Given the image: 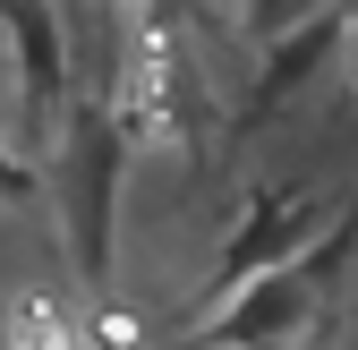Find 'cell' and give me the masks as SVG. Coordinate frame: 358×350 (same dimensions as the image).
I'll return each instance as SVG.
<instances>
[{
	"instance_id": "cell-1",
	"label": "cell",
	"mask_w": 358,
	"mask_h": 350,
	"mask_svg": "<svg viewBox=\"0 0 358 350\" xmlns=\"http://www.w3.org/2000/svg\"><path fill=\"white\" fill-rule=\"evenodd\" d=\"M128 171H137V137L120 128V111L103 94H85L69 137L43 162V197H52V223L77 256V290L111 299V248H120V205H128Z\"/></svg>"
},
{
	"instance_id": "cell-2",
	"label": "cell",
	"mask_w": 358,
	"mask_h": 350,
	"mask_svg": "<svg viewBox=\"0 0 358 350\" xmlns=\"http://www.w3.org/2000/svg\"><path fill=\"white\" fill-rule=\"evenodd\" d=\"M0 69H9V111L17 146L34 162H52V146L77 120V34L60 0H0Z\"/></svg>"
},
{
	"instance_id": "cell-3",
	"label": "cell",
	"mask_w": 358,
	"mask_h": 350,
	"mask_svg": "<svg viewBox=\"0 0 358 350\" xmlns=\"http://www.w3.org/2000/svg\"><path fill=\"white\" fill-rule=\"evenodd\" d=\"M333 223H341V188H324V180H273V188H256L248 214L222 231L213 274L196 282V308H213L222 290H239V282L273 274V265H299Z\"/></svg>"
},
{
	"instance_id": "cell-4",
	"label": "cell",
	"mask_w": 358,
	"mask_h": 350,
	"mask_svg": "<svg viewBox=\"0 0 358 350\" xmlns=\"http://www.w3.org/2000/svg\"><path fill=\"white\" fill-rule=\"evenodd\" d=\"M316 316H324V282L299 256V265H273L239 290H222L196 325V350H299L316 333Z\"/></svg>"
},
{
	"instance_id": "cell-5",
	"label": "cell",
	"mask_w": 358,
	"mask_h": 350,
	"mask_svg": "<svg viewBox=\"0 0 358 350\" xmlns=\"http://www.w3.org/2000/svg\"><path fill=\"white\" fill-rule=\"evenodd\" d=\"M350 26H358V9H350V0H333L324 18H307V26H290L282 43H264V52H256V77H248V103H239V128L282 120V111L307 94V85H316V77L341 60Z\"/></svg>"
},
{
	"instance_id": "cell-6",
	"label": "cell",
	"mask_w": 358,
	"mask_h": 350,
	"mask_svg": "<svg viewBox=\"0 0 358 350\" xmlns=\"http://www.w3.org/2000/svg\"><path fill=\"white\" fill-rule=\"evenodd\" d=\"M94 299H69V290H17L9 308H0V325H9V350H103V333H94Z\"/></svg>"
},
{
	"instance_id": "cell-7",
	"label": "cell",
	"mask_w": 358,
	"mask_h": 350,
	"mask_svg": "<svg viewBox=\"0 0 358 350\" xmlns=\"http://www.w3.org/2000/svg\"><path fill=\"white\" fill-rule=\"evenodd\" d=\"M0 197H43V162L26 154V146H9V137H0Z\"/></svg>"
},
{
	"instance_id": "cell-8",
	"label": "cell",
	"mask_w": 358,
	"mask_h": 350,
	"mask_svg": "<svg viewBox=\"0 0 358 350\" xmlns=\"http://www.w3.org/2000/svg\"><path fill=\"white\" fill-rule=\"evenodd\" d=\"M111 9H171V18H196V0H111Z\"/></svg>"
},
{
	"instance_id": "cell-9",
	"label": "cell",
	"mask_w": 358,
	"mask_h": 350,
	"mask_svg": "<svg viewBox=\"0 0 358 350\" xmlns=\"http://www.w3.org/2000/svg\"><path fill=\"white\" fill-rule=\"evenodd\" d=\"M350 350H358V316H350Z\"/></svg>"
},
{
	"instance_id": "cell-10",
	"label": "cell",
	"mask_w": 358,
	"mask_h": 350,
	"mask_svg": "<svg viewBox=\"0 0 358 350\" xmlns=\"http://www.w3.org/2000/svg\"><path fill=\"white\" fill-rule=\"evenodd\" d=\"M222 9H248V0H222Z\"/></svg>"
},
{
	"instance_id": "cell-11",
	"label": "cell",
	"mask_w": 358,
	"mask_h": 350,
	"mask_svg": "<svg viewBox=\"0 0 358 350\" xmlns=\"http://www.w3.org/2000/svg\"><path fill=\"white\" fill-rule=\"evenodd\" d=\"M0 350H9V325H0Z\"/></svg>"
}]
</instances>
